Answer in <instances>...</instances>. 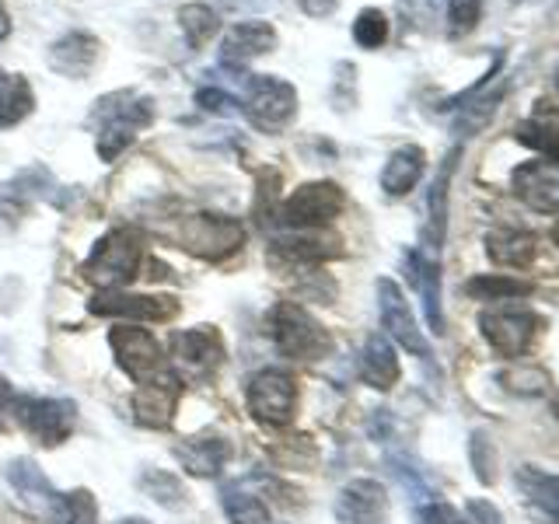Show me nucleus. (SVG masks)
<instances>
[{
  "instance_id": "obj_15",
  "label": "nucleus",
  "mask_w": 559,
  "mask_h": 524,
  "mask_svg": "<svg viewBox=\"0 0 559 524\" xmlns=\"http://www.w3.org/2000/svg\"><path fill=\"white\" fill-rule=\"evenodd\" d=\"M332 511L340 524H389V489L378 479H354L340 489Z\"/></svg>"
},
{
  "instance_id": "obj_35",
  "label": "nucleus",
  "mask_w": 559,
  "mask_h": 524,
  "mask_svg": "<svg viewBox=\"0 0 559 524\" xmlns=\"http://www.w3.org/2000/svg\"><path fill=\"white\" fill-rule=\"evenodd\" d=\"M500 384L507 392H518V395H546L549 392V371L546 367H532V364H518L511 371L500 374Z\"/></svg>"
},
{
  "instance_id": "obj_20",
  "label": "nucleus",
  "mask_w": 559,
  "mask_h": 524,
  "mask_svg": "<svg viewBox=\"0 0 559 524\" xmlns=\"http://www.w3.org/2000/svg\"><path fill=\"white\" fill-rule=\"evenodd\" d=\"M276 46V28L270 22H241L224 35L221 43V63L241 70L245 63H252L262 52H270Z\"/></svg>"
},
{
  "instance_id": "obj_21",
  "label": "nucleus",
  "mask_w": 559,
  "mask_h": 524,
  "mask_svg": "<svg viewBox=\"0 0 559 524\" xmlns=\"http://www.w3.org/2000/svg\"><path fill=\"white\" fill-rule=\"evenodd\" d=\"M427 171V151L419 144H402L389 154V162L381 168V192L392 200L409 196V192L419 186Z\"/></svg>"
},
{
  "instance_id": "obj_36",
  "label": "nucleus",
  "mask_w": 559,
  "mask_h": 524,
  "mask_svg": "<svg viewBox=\"0 0 559 524\" xmlns=\"http://www.w3.org/2000/svg\"><path fill=\"white\" fill-rule=\"evenodd\" d=\"M483 8H486V0H448V35L451 39H465L468 32H476Z\"/></svg>"
},
{
  "instance_id": "obj_40",
  "label": "nucleus",
  "mask_w": 559,
  "mask_h": 524,
  "mask_svg": "<svg viewBox=\"0 0 559 524\" xmlns=\"http://www.w3.org/2000/svg\"><path fill=\"white\" fill-rule=\"evenodd\" d=\"M465 514H468V524H503V514L483 497H472L465 503Z\"/></svg>"
},
{
  "instance_id": "obj_47",
  "label": "nucleus",
  "mask_w": 559,
  "mask_h": 524,
  "mask_svg": "<svg viewBox=\"0 0 559 524\" xmlns=\"http://www.w3.org/2000/svg\"><path fill=\"white\" fill-rule=\"evenodd\" d=\"M552 413H556V419H559V395H556V402H552Z\"/></svg>"
},
{
  "instance_id": "obj_43",
  "label": "nucleus",
  "mask_w": 559,
  "mask_h": 524,
  "mask_svg": "<svg viewBox=\"0 0 559 524\" xmlns=\"http://www.w3.org/2000/svg\"><path fill=\"white\" fill-rule=\"evenodd\" d=\"M552 92H556V98H559V63H556V70H552Z\"/></svg>"
},
{
  "instance_id": "obj_24",
  "label": "nucleus",
  "mask_w": 559,
  "mask_h": 524,
  "mask_svg": "<svg viewBox=\"0 0 559 524\" xmlns=\"http://www.w3.org/2000/svg\"><path fill=\"white\" fill-rule=\"evenodd\" d=\"M98 63V39L87 32H70L49 49V67L63 78H87Z\"/></svg>"
},
{
  "instance_id": "obj_2",
  "label": "nucleus",
  "mask_w": 559,
  "mask_h": 524,
  "mask_svg": "<svg viewBox=\"0 0 559 524\" xmlns=\"http://www.w3.org/2000/svg\"><path fill=\"white\" fill-rule=\"evenodd\" d=\"M542 329V314L528 305H514V301H500L489 305L479 314V332L483 340L493 346V354L503 360H518L532 349Z\"/></svg>"
},
{
  "instance_id": "obj_23",
  "label": "nucleus",
  "mask_w": 559,
  "mask_h": 524,
  "mask_svg": "<svg viewBox=\"0 0 559 524\" xmlns=\"http://www.w3.org/2000/svg\"><path fill=\"white\" fill-rule=\"evenodd\" d=\"M357 374L364 384H371V389H378V392L395 389L402 367H399L395 346L389 343V336H371L364 343L360 357H357Z\"/></svg>"
},
{
  "instance_id": "obj_29",
  "label": "nucleus",
  "mask_w": 559,
  "mask_h": 524,
  "mask_svg": "<svg viewBox=\"0 0 559 524\" xmlns=\"http://www.w3.org/2000/svg\"><path fill=\"white\" fill-rule=\"evenodd\" d=\"M514 140L528 147V151H535L542 162H549V165L559 168V130L556 127L524 119V122H518V127H514Z\"/></svg>"
},
{
  "instance_id": "obj_42",
  "label": "nucleus",
  "mask_w": 559,
  "mask_h": 524,
  "mask_svg": "<svg viewBox=\"0 0 559 524\" xmlns=\"http://www.w3.org/2000/svg\"><path fill=\"white\" fill-rule=\"evenodd\" d=\"M8 32H11V25H8V14H4V8H0V39H4Z\"/></svg>"
},
{
  "instance_id": "obj_9",
  "label": "nucleus",
  "mask_w": 559,
  "mask_h": 524,
  "mask_svg": "<svg viewBox=\"0 0 559 524\" xmlns=\"http://www.w3.org/2000/svg\"><path fill=\"white\" fill-rule=\"evenodd\" d=\"M245 402H249V413L259 424L284 427L290 424L294 406H297V384L287 371L266 367V371L252 374L249 389H245Z\"/></svg>"
},
{
  "instance_id": "obj_8",
  "label": "nucleus",
  "mask_w": 559,
  "mask_h": 524,
  "mask_svg": "<svg viewBox=\"0 0 559 524\" xmlns=\"http://www.w3.org/2000/svg\"><path fill=\"white\" fill-rule=\"evenodd\" d=\"M245 227L235 217L221 214H192L179 224V245L200 259H227L241 249Z\"/></svg>"
},
{
  "instance_id": "obj_39",
  "label": "nucleus",
  "mask_w": 559,
  "mask_h": 524,
  "mask_svg": "<svg viewBox=\"0 0 559 524\" xmlns=\"http://www.w3.org/2000/svg\"><path fill=\"white\" fill-rule=\"evenodd\" d=\"M197 105L203 112H214V116H235L238 112V102L227 92H221V87H200Z\"/></svg>"
},
{
  "instance_id": "obj_19",
  "label": "nucleus",
  "mask_w": 559,
  "mask_h": 524,
  "mask_svg": "<svg viewBox=\"0 0 559 524\" xmlns=\"http://www.w3.org/2000/svg\"><path fill=\"white\" fill-rule=\"evenodd\" d=\"M459 157H462V147H451V154L444 157V165L433 175L430 192H427V227H424L427 249L424 252H430V255L441 252L444 235H448V189H451L454 168H459Z\"/></svg>"
},
{
  "instance_id": "obj_22",
  "label": "nucleus",
  "mask_w": 559,
  "mask_h": 524,
  "mask_svg": "<svg viewBox=\"0 0 559 524\" xmlns=\"http://www.w3.org/2000/svg\"><path fill=\"white\" fill-rule=\"evenodd\" d=\"M486 255L503 270H528L538 255V238L521 227H497L486 235Z\"/></svg>"
},
{
  "instance_id": "obj_28",
  "label": "nucleus",
  "mask_w": 559,
  "mask_h": 524,
  "mask_svg": "<svg viewBox=\"0 0 559 524\" xmlns=\"http://www.w3.org/2000/svg\"><path fill=\"white\" fill-rule=\"evenodd\" d=\"M221 507H224V514L231 524H270V507L241 486H224Z\"/></svg>"
},
{
  "instance_id": "obj_5",
  "label": "nucleus",
  "mask_w": 559,
  "mask_h": 524,
  "mask_svg": "<svg viewBox=\"0 0 559 524\" xmlns=\"http://www.w3.org/2000/svg\"><path fill=\"white\" fill-rule=\"evenodd\" d=\"M140 259H144V241H140V235L130 231V227H116V231L105 235L95 245V252L87 255L84 273L87 279H95V284L119 290L122 284H130L136 276Z\"/></svg>"
},
{
  "instance_id": "obj_11",
  "label": "nucleus",
  "mask_w": 559,
  "mask_h": 524,
  "mask_svg": "<svg viewBox=\"0 0 559 524\" xmlns=\"http://www.w3.org/2000/svg\"><path fill=\"white\" fill-rule=\"evenodd\" d=\"M109 343H112V349H116L119 367H122V371H127L136 384L154 381V378H162V374L168 371L162 346H157V340L151 336L147 329L116 325V329L109 332Z\"/></svg>"
},
{
  "instance_id": "obj_38",
  "label": "nucleus",
  "mask_w": 559,
  "mask_h": 524,
  "mask_svg": "<svg viewBox=\"0 0 559 524\" xmlns=\"http://www.w3.org/2000/svg\"><path fill=\"white\" fill-rule=\"evenodd\" d=\"M416 524H468V517L444 500H430L416 511Z\"/></svg>"
},
{
  "instance_id": "obj_32",
  "label": "nucleus",
  "mask_w": 559,
  "mask_h": 524,
  "mask_svg": "<svg viewBox=\"0 0 559 524\" xmlns=\"http://www.w3.org/2000/svg\"><path fill=\"white\" fill-rule=\"evenodd\" d=\"M32 109V92L22 78H11L0 70V127H11Z\"/></svg>"
},
{
  "instance_id": "obj_31",
  "label": "nucleus",
  "mask_w": 559,
  "mask_h": 524,
  "mask_svg": "<svg viewBox=\"0 0 559 524\" xmlns=\"http://www.w3.org/2000/svg\"><path fill=\"white\" fill-rule=\"evenodd\" d=\"M140 489L157 500L162 507H168V511H179V507L186 503V486L179 476H171V472H162V468H147L144 476H140Z\"/></svg>"
},
{
  "instance_id": "obj_3",
  "label": "nucleus",
  "mask_w": 559,
  "mask_h": 524,
  "mask_svg": "<svg viewBox=\"0 0 559 524\" xmlns=\"http://www.w3.org/2000/svg\"><path fill=\"white\" fill-rule=\"evenodd\" d=\"M270 336H273V346L280 349V354L290 357V360H319L329 354V346H332L325 325L294 301L273 305Z\"/></svg>"
},
{
  "instance_id": "obj_14",
  "label": "nucleus",
  "mask_w": 559,
  "mask_h": 524,
  "mask_svg": "<svg viewBox=\"0 0 559 524\" xmlns=\"http://www.w3.org/2000/svg\"><path fill=\"white\" fill-rule=\"evenodd\" d=\"M511 189L514 196L532 206L535 214L559 217V168L549 162H524L511 171Z\"/></svg>"
},
{
  "instance_id": "obj_26",
  "label": "nucleus",
  "mask_w": 559,
  "mask_h": 524,
  "mask_svg": "<svg viewBox=\"0 0 559 524\" xmlns=\"http://www.w3.org/2000/svg\"><path fill=\"white\" fill-rule=\"evenodd\" d=\"M472 301H486V305H500V301H521V297L532 294L528 279H518L511 273H476L465 279L462 287Z\"/></svg>"
},
{
  "instance_id": "obj_41",
  "label": "nucleus",
  "mask_w": 559,
  "mask_h": 524,
  "mask_svg": "<svg viewBox=\"0 0 559 524\" xmlns=\"http://www.w3.org/2000/svg\"><path fill=\"white\" fill-rule=\"evenodd\" d=\"M340 4L343 0H297V8H301L308 17H329V14H336Z\"/></svg>"
},
{
  "instance_id": "obj_44",
  "label": "nucleus",
  "mask_w": 559,
  "mask_h": 524,
  "mask_svg": "<svg viewBox=\"0 0 559 524\" xmlns=\"http://www.w3.org/2000/svg\"><path fill=\"white\" fill-rule=\"evenodd\" d=\"M4 398H11V392H8V384L0 381V402H4Z\"/></svg>"
},
{
  "instance_id": "obj_17",
  "label": "nucleus",
  "mask_w": 559,
  "mask_h": 524,
  "mask_svg": "<svg viewBox=\"0 0 559 524\" xmlns=\"http://www.w3.org/2000/svg\"><path fill=\"white\" fill-rule=\"evenodd\" d=\"M179 395H182V378L175 374V371H165L162 378L144 381V384H140L136 398H133L136 424H144V427H168L175 406H179Z\"/></svg>"
},
{
  "instance_id": "obj_34",
  "label": "nucleus",
  "mask_w": 559,
  "mask_h": 524,
  "mask_svg": "<svg viewBox=\"0 0 559 524\" xmlns=\"http://www.w3.org/2000/svg\"><path fill=\"white\" fill-rule=\"evenodd\" d=\"M389 14H384L381 8H364L357 17H354V43L360 49H381L384 43H389Z\"/></svg>"
},
{
  "instance_id": "obj_12",
  "label": "nucleus",
  "mask_w": 559,
  "mask_h": 524,
  "mask_svg": "<svg viewBox=\"0 0 559 524\" xmlns=\"http://www.w3.org/2000/svg\"><path fill=\"white\" fill-rule=\"evenodd\" d=\"M224 357L221 336L214 329H189V332H175L171 336V360H175V374L189 378V381H206L217 371V364Z\"/></svg>"
},
{
  "instance_id": "obj_33",
  "label": "nucleus",
  "mask_w": 559,
  "mask_h": 524,
  "mask_svg": "<svg viewBox=\"0 0 559 524\" xmlns=\"http://www.w3.org/2000/svg\"><path fill=\"white\" fill-rule=\"evenodd\" d=\"M179 25H182V32H186V39H189L192 49H203L217 35V28H221L217 14L210 11L206 4H189V8H182L179 11Z\"/></svg>"
},
{
  "instance_id": "obj_4",
  "label": "nucleus",
  "mask_w": 559,
  "mask_h": 524,
  "mask_svg": "<svg viewBox=\"0 0 559 524\" xmlns=\"http://www.w3.org/2000/svg\"><path fill=\"white\" fill-rule=\"evenodd\" d=\"M241 109L249 122L262 133H280L287 130L297 116V87L284 78L270 74H245V92H241Z\"/></svg>"
},
{
  "instance_id": "obj_1",
  "label": "nucleus",
  "mask_w": 559,
  "mask_h": 524,
  "mask_svg": "<svg viewBox=\"0 0 559 524\" xmlns=\"http://www.w3.org/2000/svg\"><path fill=\"white\" fill-rule=\"evenodd\" d=\"M154 102L136 92H112L98 102L95 122H98V157L102 162H116V157L130 147V140L151 127Z\"/></svg>"
},
{
  "instance_id": "obj_30",
  "label": "nucleus",
  "mask_w": 559,
  "mask_h": 524,
  "mask_svg": "<svg viewBox=\"0 0 559 524\" xmlns=\"http://www.w3.org/2000/svg\"><path fill=\"white\" fill-rule=\"evenodd\" d=\"M52 524H98V503L87 489H78V493H60L57 503L49 511Z\"/></svg>"
},
{
  "instance_id": "obj_16",
  "label": "nucleus",
  "mask_w": 559,
  "mask_h": 524,
  "mask_svg": "<svg viewBox=\"0 0 559 524\" xmlns=\"http://www.w3.org/2000/svg\"><path fill=\"white\" fill-rule=\"evenodd\" d=\"M402 266H406V279L413 284V290L419 294V301H424V311H427V325L433 336H444V311H441V262L437 255L424 252V249H413L402 259Z\"/></svg>"
},
{
  "instance_id": "obj_45",
  "label": "nucleus",
  "mask_w": 559,
  "mask_h": 524,
  "mask_svg": "<svg viewBox=\"0 0 559 524\" xmlns=\"http://www.w3.org/2000/svg\"><path fill=\"white\" fill-rule=\"evenodd\" d=\"M119 524H147L144 517H127V521H119Z\"/></svg>"
},
{
  "instance_id": "obj_18",
  "label": "nucleus",
  "mask_w": 559,
  "mask_h": 524,
  "mask_svg": "<svg viewBox=\"0 0 559 524\" xmlns=\"http://www.w3.org/2000/svg\"><path fill=\"white\" fill-rule=\"evenodd\" d=\"M514 486L524 507H528L542 524H559V476H552V472L538 465H521L514 472Z\"/></svg>"
},
{
  "instance_id": "obj_7",
  "label": "nucleus",
  "mask_w": 559,
  "mask_h": 524,
  "mask_svg": "<svg viewBox=\"0 0 559 524\" xmlns=\"http://www.w3.org/2000/svg\"><path fill=\"white\" fill-rule=\"evenodd\" d=\"M378 314H381V329L384 336H389L392 343H399L402 349H409L413 357L419 360H433V346L430 340L424 336V329H419L416 314L406 301V294H402V287L395 284L392 276H381L378 279Z\"/></svg>"
},
{
  "instance_id": "obj_13",
  "label": "nucleus",
  "mask_w": 559,
  "mask_h": 524,
  "mask_svg": "<svg viewBox=\"0 0 559 524\" xmlns=\"http://www.w3.org/2000/svg\"><path fill=\"white\" fill-rule=\"evenodd\" d=\"M95 314L105 319H133V322H168L179 314L175 297H151V294H130V290H102L92 297Z\"/></svg>"
},
{
  "instance_id": "obj_27",
  "label": "nucleus",
  "mask_w": 559,
  "mask_h": 524,
  "mask_svg": "<svg viewBox=\"0 0 559 524\" xmlns=\"http://www.w3.org/2000/svg\"><path fill=\"white\" fill-rule=\"evenodd\" d=\"M8 479H11V486L17 489V497H22L25 503L35 507V511H43V514L49 517L52 503H57L60 493L49 486V479L43 476L39 468H35L32 462H14V465L8 468Z\"/></svg>"
},
{
  "instance_id": "obj_10",
  "label": "nucleus",
  "mask_w": 559,
  "mask_h": 524,
  "mask_svg": "<svg viewBox=\"0 0 559 524\" xmlns=\"http://www.w3.org/2000/svg\"><path fill=\"white\" fill-rule=\"evenodd\" d=\"M74 402L67 398H35V395H22L11 398V416L22 424L39 444H60L67 441L70 427H74Z\"/></svg>"
},
{
  "instance_id": "obj_46",
  "label": "nucleus",
  "mask_w": 559,
  "mask_h": 524,
  "mask_svg": "<svg viewBox=\"0 0 559 524\" xmlns=\"http://www.w3.org/2000/svg\"><path fill=\"white\" fill-rule=\"evenodd\" d=\"M552 241H556V249H559V221H556V227H552Z\"/></svg>"
},
{
  "instance_id": "obj_25",
  "label": "nucleus",
  "mask_w": 559,
  "mask_h": 524,
  "mask_svg": "<svg viewBox=\"0 0 559 524\" xmlns=\"http://www.w3.org/2000/svg\"><path fill=\"white\" fill-rule=\"evenodd\" d=\"M175 458L182 462L186 472L203 479L221 476V468L231 462V444L221 441V437H200V441H186L175 448Z\"/></svg>"
},
{
  "instance_id": "obj_6",
  "label": "nucleus",
  "mask_w": 559,
  "mask_h": 524,
  "mask_svg": "<svg viewBox=\"0 0 559 524\" xmlns=\"http://www.w3.org/2000/svg\"><path fill=\"white\" fill-rule=\"evenodd\" d=\"M346 210V192L336 182H308L297 186L290 196L280 203V224L287 231H319L332 224Z\"/></svg>"
},
{
  "instance_id": "obj_37",
  "label": "nucleus",
  "mask_w": 559,
  "mask_h": 524,
  "mask_svg": "<svg viewBox=\"0 0 559 524\" xmlns=\"http://www.w3.org/2000/svg\"><path fill=\"white\" fill-rule=\"evenodd\" d=\"M468 454H472V472L479 476V483H493V444H489V437L479 430L468 437Z\"/></svg>"
}]
</instances>
